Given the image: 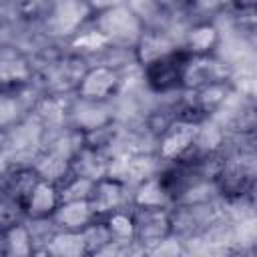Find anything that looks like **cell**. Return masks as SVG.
<instances>
[{"label":"cell","instance_id":"1","mask_svg":"<svg viewBox=\"0 0 257 257\" xmlns=\"http://www.w3.org/2000/svg\"><path fill=\"white\" fill-rule=\"evenodd\" d=\"M90 26L100 32L112 48H135L143 30L147 28L145 20L137 14L131 4H120L98 14H92Z\"/></svg>","mask_w":257,"mask_h":257},{"label":"cell","instance_id":"2","mask_svg":"<svg viewBox=\"0 0 257 257\" xmlns=\"http://www.w3.org/2000/svg\"><path fill=\"white\" fill-rule=\"evenodd\" d=\"M92 18L86 0H52L46 16L42 18L44 32L58 40H70Z\"/></svg>","mask_w":257,"mask_h":257},{"label":"cell","instance_id":"3","mask_svg":"<svg viewBox=\"0 0 257 257\" xmlns=\"http://www.w3.org/2000/svg\"><path fill=\"white\" fill-rule=\"evenodd\" d=\"M199 131V120L175 114L171 122L157 137V157L161 163H177L183 161L195 145Z\"/></svg>","mask_w":257,"mask_h":257},{"label":"cell","instance_id":"4","mask_svg":"<svg viewBox=\"0 0 257 257\" xmlns=\"http://www.w3.org/2000/svg\"><path fill=\"white\" fill-rule=\"evenodd\" d=\"M122 84V72L120 66H112L106 62L86 66L84 72L80 74L76 86H74V96L86 98V100H102L110 102L120 90Z\"/></svg>","mask_w":257,"mask_h":257},{"label":"cell","instance_id":"5","mask_svg":"<svg viewBox=\"0 0 257 257\" xmlns=\"http://www.w3.org/2000/svg\"><path fill=\"white\" fill-rule=\"evenodd\" d=\"M189 54L179 48L147 66H143V78L147 86L155 94H169L175 90H183V74L187 66Z\"/></svg>","mask_w":257,"mask_h":257},{"label":"cell","instance_id":"6","mask_svg":"<svg viewBox=\"0 0 257 257\" xmlns=\"http://www.w3.org/2000/svg\"><path fill=\"white\" fill-rule=\"evenodd\" d=\"M135 219V241L147 253L153 245L173 235L171 209L169 207H133Z\"/></svg>","mask_w":257,"mask_h":257},{"label":"cell","instance_id":"7","mask_svg":"<svg viewBox=\"0 0 257 257\" xmlns=\"http://www.w3.org/2000/svg\"><path fill=\"white\" fill-rule=\"evenodd\" d=\"M161 171V161L159 157L145 155V153H122L116 157H110L108 163V177H114L122 181L126 187H135L147 177H153Z\"/></svg>","mask_w":257,"mask_h":257},{"label":"cell","instance_id":"8","mask_svg":"<svg viewBox=\"0 0 257 257\" xmlns=\"http://www.w3.org/2000/svg\"><path fill=\"white\" fill-rule=\"evenodd\" d=\"M233 76V68L229 62L219 58L217 54L207 56H189L185 74H183V90H191L209 82L229 80Z\"/></svg>","mask_w":257,"mask_h":257},{"label":"cell","instance_id":"9","mask_svg":"<svg viewBox=\"0 0 257 257\" xmlns=\"http://www.w3.org/2000/svg\"><path fill=\"white\" fill-rule=\"evenodd\" d=\"M114 120L110 102L102 100H86L74 96L72 102L68 104V114H66V124L78 133H88L94 131L102 124H108Z\"/></svg>","mask_w":257,"mask_h":257},{"label":"cell","instance_id":"10","mask_svg":"<svg viewBox=\"0 0 257 257\" xmlns=\"http://www.w3.org/2000/svg\"><path fill=\"white\" fill-rule=\"evenodd\" d=\"M131 197L133 191L131 187H126L122 181L114 179V177H100L94 181L92 193H90V205L96 213V217H104L116 209H124L131 205Z\"/></svg>","mask_w":257,"mask_h":257},{"label":"cell","instance_id":"11","mask_svg":"<svg viewBox=\"0 0 257 257\" xmlns=\"http://www.w3.org/2000/svg\"><path fill=\"white\" fill-rule=\"evenodd\" d=\"M34 68L26 54L12 44H0V88H22L32 82Z\"/></svg>","mask_w":257,"mask_h":257},{"label":"cell","instance_id":"12","mask_svg":"<svg viewBox=\"0 0 257 257\" xmlns=\"http://www.w3.org/2000/svg\"><path fill=\"white\" fill-rule=\"evenodd\" d=\"M181 44L165 30H161L159 26H147L141 34V38L137 40L135 48H133V58L135 62L143 68L175 50H179Z\"/></svg>","mask_w":257,"mask_h":257},{"label":"cell","instance_id":"13","mask_svg":"<svg viewBox=\"0 0 257 257\" xmlns=\"http://www.w3.org/2000/svg\"><path fill=\"white\" fill-rule=\"evenodd\" d=\"M221 40V30L213 20H197L187 28L181 48L189 56H207L217 54Z\"/></svg>","mask_w":257,"mask_h":257},{"label":"cell","instance_id":"14","mask_svg":"<svg viewBox=\"0 0 257 257\" xmlns=\"http://www.w3.org/2000/svg\"><path fill=\"white\" fill-rule=\"evenodd\" d=\"M60 203L58 187L50 181L38 179L22 203L24 219H50Z\"/></svg>","mask_w":257,"mask_h":257},{"label":"cell","instance_id":"15","mask_svg":"<svg viewBox=\"0 0 257 257\" xmlns=\"http://www.w3.org/2000/svg\"><path fill=\"white\" fill-rule=\"evenodd\" d=\"M52 223L56 229L66 231H82L90 221L96 219V213L88 199L78 201H60L56 211L52 213Z\"/></svg>","mask_w":257,"mask_h":257},{"label":"cell","instance_id":"16","mask_svg":"<svg viewBox=\"0 0 257 257\" xmlns=\"http://www.w3.org/2000/svg\"><path fill=\"white\" fill-rule=\"evenodd\" d=\"M108 163H110V157L106 155V151L92 149V147H86L82 143V147L74 153V157L70 161V173L96 181V179L106 175Z\"/></svg>","mask_w":257,"mask_h":257},{"label":"cell","instance_id":"17","mask_svg":"<svg viewBox=\"0 0 257 257\" xmlns=\"http://www.w3.org/2000/svg\"><path fill=\"white\" fill-rule=\"evenodd\" d=\"M133 207H173V199L169 191L165 189L159 173L153 177H147L139 185L133 187V197H131Z\"/></svg>","mask_w":257,"mask_h":257},{"label":"cell","instance_id":"18","mask_svg":"<svg viewBox=\"0 0 257 257\" xmlns=\"http://www.w3.org/2000/svg\"><path fill=\"white\" fill-rule=\"evenodd\" d=\"M40 251L54 255V257H82V255H86L82 233L80 231H66V229H56Z\"/></svg>","mask_w":257,"mask_h":257},{"label":"cell","instance_id":"19","mask_svg":"<svg viewBox=\"0 0 257 257\" xmlns=\"http://www.w3.org/2000/svg\"><path fill=\"white\" fill-rule=\"evenodd\" d=\"M2 249L6 255H32L36 253L30 229L24 221H16L2 231Z\"/></svg>","mask_w":257,"mask_h":257},{"label":"cell","instance_id":"20","mask_svg":"<svg viewBox=\"0 0 257 257\" xmlns=\"http://www.w3.org/2000/svg\"><path fill=\"white\" fill-rule=\"evenodd\" d=\"M22 88H0V133L8 131L26 116V104L20 96Z\"/></svg>","mask_w":257,"mask_h":257},{"label":"cell","instance_id":"21","mask_svg":"<svg viewBox=\"0 0 257 257\" xmlns=\"http://www.w3.org/2000/svg\"><path fill=\"white\" fill-rule=\"evenodd\" d=\"M106 227H108V233H110V239L112 243H118V245H133L137 243L135 241V219H133V209L124 207V209H116L108 215L102 217Z\"/></svg>","mask_w":257,"mask_h":257},{"label":"cell","instance_id":"22","mask_svg":"<svg viewBox=\"0 0 257 257\" xmlns=\"http://www.w3.org/2000/svg\"><path fill=\"white\" fill-rule=\"evenodd\" d=\"M56 187H58L60 201H78V199H90L94 181L82 175L68 173Z\"/></svg>","mask_w":257,"mask_h":257},{"label":"cell","instance_id":"23","mask_svg":"<svg viewBox=\"0 0 257 257\" xmlns=\"http://www.w3.org/2000/svg\"><path fill=\"white\" fill-rule=\"evenodd\" d=\"M80 233H82L86 255H98L112 241L110 239V233H108V227H106V223H104L102 217H96L94 221H90Z\"/></svg>","mask_w":257,"mask_h":257},{"label":"cell","instance_id":"24","mask_svg":"<svg viewBox=\"0 0 257 257\" xmlns=\"http://www.w3.org/2000/svg\"><path fill=\"white\" fill-rule=\"evenodd\" d=\"M231 0H189V10L199 14V20H209V16H215L229 8Z\"/></svg>","mask_w":257,"mask_h":257},{"label":"cell","instance_id":"25","mask_svg":"<svg viewBox=\"0 0 257 257\" xmlns=\"http://www.w3.org/2000/svg\"><path fill=\"white\" fill-rule=\"evenodd\" d=\"M92 14H98L102 10H108V8H114V6H120V4H128V0H86Z\"/></svg>","mask_w":257,"mask_h":257},{"label":"cell","instance_id":"26","mask_svg":"<svg viewBox=\"0 0 257 257\" xmlns=\"http://www.w3.org/2000/svg\"><path fill=\"white\" fill-rule=\"evenodd\" d=\"M255 6H257V0H231V4H229V8H231L235 14L255 12Z\"/></svg>","mask_w":257,"mask_h":257},{"label":"cell","instance_id":"27","mask_svg":"<svg viewBox=\"0 0 257 257\" xmlns=\"http://www.w3.org/2000/svg\"><path fill=\"white\" fill-rule=\"evenodd\" d=\"M8 2H14V0H0V6H2V4H8Z\"/></svg>","mask_w":257,"mask_h":257}]
</instances>
